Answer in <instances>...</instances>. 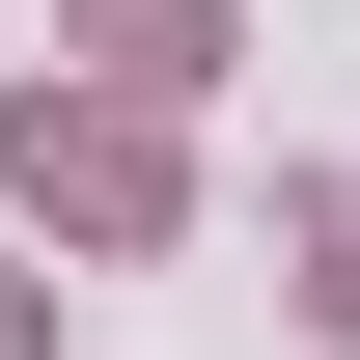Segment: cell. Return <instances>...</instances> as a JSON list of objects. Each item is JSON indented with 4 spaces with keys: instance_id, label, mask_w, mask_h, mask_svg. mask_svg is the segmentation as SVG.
Returning a JSON list of instances; mask_svg holds the SVG:
<instances>
[{
    "instance_id": "4",
    "label": "cell",
    "mask_w": 360,
    "mask_h": 360,
    "mask_svg": "<svg viewBox=\"0 0 360 360\" xmlns=\"http://www.w3.org/2000/svg\"><path fill=\"white\" fill-rule=\"evenodd\" d=\"M28 333H56V305H28V277H0V360H28Z\"/></svg>"
},
{
    "instance_id": "3",
    "label": "cell",
    "mask_w": 360,
    "mask_h": 360,
    "mask_svg": "<svg viewBox=\"0 0 360 360\" xmlns=\"http://www.w3.org/2000/svg\"><path fill=\"white\" fill-rule=\"evenodd\" d=\"M305 333H360V167L305 194Z\"/></svg>"
},
{
    "instance_id": "1",
    "label": "cell",
    "mask_w": 360,
    "mask_h": 360,
    "mask_svg": "<svg viewBox=\"0 0 360 360\" xmlns=\"http://www.w3.org/2000/svg\"><path fill=\"white\" fill-rule=\"evenodd\" d=\"M0 167H28V222L56 250H167V111H139V84H28V139H0Z\"/></svg>"
},
{
    "instance_id": "2",
    "label": "cell",
    "mask_w": 360,
    "mask_h": 360,
    "mask_svg": "<svg viewBox=\"0 0 360 360\" xmlns=\"http://www.w3.org/2000/svg\"><path fill=\"white\" fill-rule=\"evenodd\" d=\"M84 56H111L139 111H167V84H222V0H84Z\"/></svg>"
}]
</instances>
